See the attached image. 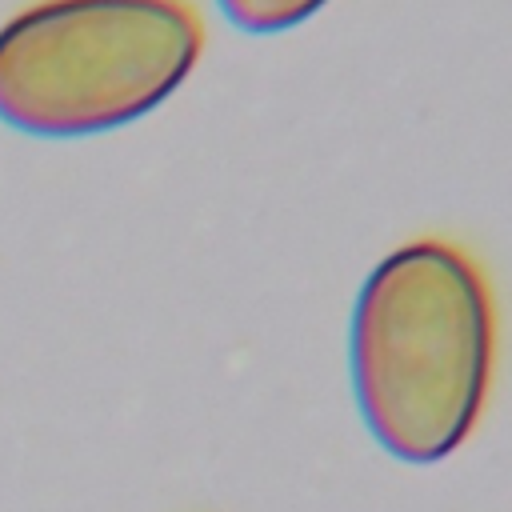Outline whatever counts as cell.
Instances as JSON below:
<instances>
[{"mask_svg": "<svg viewBox=\"0 0 512 512\" xmlns=\"http://www.w3.org/2000/svg\"><path fill=\"white\" fill-rule=\"evenodd\" d=\"M352 396L372 440L404 464L452 456L480 424L496 372V300L484 264L420 236L364 276L348 324Z\"/></svg>", "mask_w": 512, "mask_h": 512, "instance_id": "6da1fadb", "label": "cell"}, {"mask_svg": "<svg viewBox=\"0 0 512 512\" xmlns=\"http://www.w3.org/2000/svg\"><path fill=\"white\" fill-rule=\"evenodd\" d=\"M224 20L236 24L240 32L268 36V32H288L304 20H312L328 0H216Z\"/></svg>", "mask_w": 512, "mask_h": 512, "instance_id": "3957f363", "label": "cell"}, {"mask_svg": "<svg viewBox=\"0 0 512 512\" xmlns=\"http://www.w3.org/2000/svg\"><path fill=\"white\" fill-rule=\"evenodd\" d=\"M188 0H36L0 24V120L28 136H96L160 108L196 68Z\"/></svg>", "mask_w": 512, "mask_h": 512, "instance_id": "7a4b0ae2", "label": "cell"}]
</instances>
